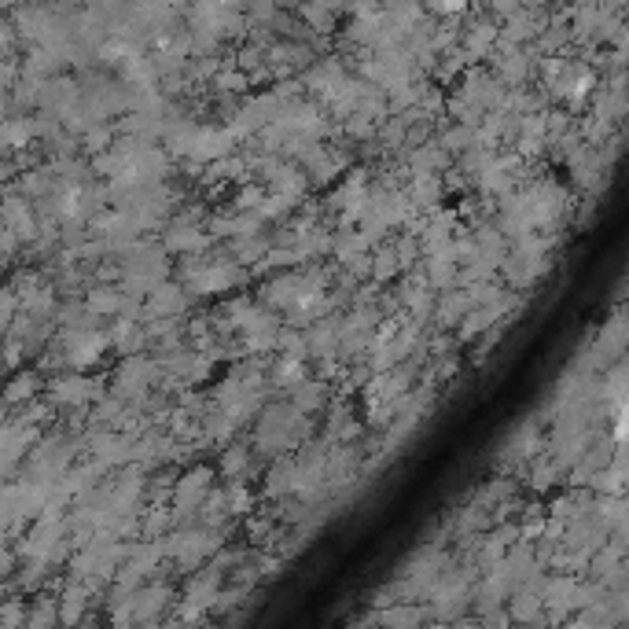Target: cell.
<instances>
[{"label": "cell", "mask_w": 629, "mask_h": 629, "mask_svg": "<svg viewBox=\"0 0 629 629\" xmlns=\"http://www.w3.org/2000/svg\"><path fill=\"white\" fill-rule=\"evenodd\" d=\"M298 15H302V23H306L313 34H332L343 12L335 8L332 0H306V4L298 8Z\"/></svg>", "instance_id": "obj_1"}, {"label": "cell", "mask_w": 629, "mask_h": 629, "mask_svg": "<svg viewBox=\"0 0 629 629\" xmlns=\"http://www.w3.org/2000/svg\"><path fill=\"white\" fill-rule=\"evenodd\" d=\"M166 4H170V8H177V12H184V4H188V0H166Z\"/></svg>", "instance_id": "obj_3"}, {"label": "cell", "mask_w": 629, "mask_h": 629, "mask_svg": "<svg viewBox=\"0 0 629 629\" xmlns=\"http://www.w3.org/2000/svg\"><path fill=\"white\" fill-rule=\"evenodd\" d=\"M471 8V0H431V12L442 19H460Z\"/></svg>", "instance_id": "obj_2"}]
</instances>
